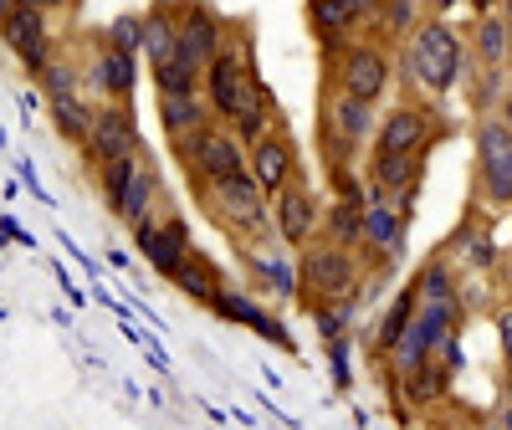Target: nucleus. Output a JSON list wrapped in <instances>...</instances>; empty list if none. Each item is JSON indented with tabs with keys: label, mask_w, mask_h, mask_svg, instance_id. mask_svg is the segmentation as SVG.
Returning <instances> with one entry per match:
<instances>
[{
	"label": "nucleus",
	"mask_w": 512,
	"mask_h": 430,
	"mask_svg": "<svg viewBox=\"0 0 512 430\" xmlns=\"http://www.w3.org/2000/svg\"><path fill=\"white\" fill-rule=\"evenodd\" d=\"M461 67H466V36L451 26V16H425L395 57V77L410 88L420 103H446L461 88Z\"/></svg>",
	"instance_id": "1"
},
{
	"label": "nucleus",
	"mask_w": 512,
	"mask_h": 430,
	"mask_svg": "<svg viewBox=\"0 0 512 430\" xmlns=\"http://www.w3.org/2000/svg\"><path fill=\"white\" fill-rule=\"evenodd\" d=\"M359 287H364V251L333 246L323 236L297 246V297L313 313L338 308V303H359Z\"/></svg>",
	"instance_id": "2"
},
{
	"label": "nucleus",
	"mask_w": 512,
	"mask_h": 430,
	"mask_svg": "<svg viewBox=\"0 0 512 430\" xmlns=\"http://www.w3.org/2000/svg\"><path fill=\"white\" fill-rule=\"evenodd\" d=\"M374 123H379L374 103H359V98H349V93H338V88L323 82V98H318V154H323L328 169H354L359 154H369Z\"/></svg>",
	"instance_id": "3"
},
{
	"label": "nucleus",
	"mask_w": 512,
	"mask_h": 430,
	"mask_svg": "<svg viewBox=\"0 0 512 430\" xmlns=\"http://www.w3.org/2000/svg\"><path fill=\"white\" fill-rule=\"evenodd\" d=\"M195 200L210 210V221H216L231 241L251 246V241H272V215H267V190L256 185L246 169H236V175L216 180L195 190Z\"/></svg>",
	"instance_id": "4"
},
{
	"label": "nucleus",
	"mask_w": 512,
	"mask_h": 430,
	"mask_svg": "<svg viewBox=\"0 0 512 430\" xmlns=\"http://www.w3.org/2000/svg\"><path fill=\"white\" fill-rule=\"evenodd\" d=\"M328 88H338V93H349V98H359V103H374L379 108V98L395 88V52L384 47L379 36H349L338 52H328Z\"/></svg>",
	"instance_id": "5"
},
{
	"label": "nucleus",
	"mask_w": 512,
	"mask_h": 430,
	"mask_svg": "<svg viewBox=\"0 0 512 430\" xmlns=\"http://www.w3.org/2000/svg\"><path fill=\"white\" fill-rule=\"evenodd\" d=\"M461 323H466V313H461L456 297H451V303H415L410 323H405L400 338H395V349L384 354V369L405 374V369H415V364H425V359H446V354L456 349Z\"/></svg>",
	"instance_id": "6"
},
{
	"label": "nucleus",
	"mask_w": 512,
	"mask_h": 430,
	"mask_svg": "<svg viewBox=\"0 0 512 430\" xmlns=\"http://www.w3.org/2000/svg\"><path fill=\"white\" fill-rule=\"evenodd\" d=\"M246 41H251V36H246ZM246 41H241L236 26H226L221 52L210 57L205 72H200V98H205V108H210V123H231L236 108L251 98V88L262 82V77H256V62H251Z\"/></svg>",
	"instance_id": "7"
},
{
	"label": "nucleus",
	"mask_w": 512,
	"mask_h": 430,
	"mask_svg": "<svg viewBox=\"0 0 512 430\" xmlns=\"http://www.w3.org/2000/svg\"><path fill=\"white\" fill-rule=\"evenodd\" d=\"M477 205L502 215L512 205V118L477 113Z\"/></svg>",
	"instance_id": "8"
},
{
	"label": "nucleus",
	"mask_w": 512,
	"mask_h": 430,
	"mask_svg": "<svg viewBox=\"0 0 512 430\" xmlns=\"http://www.w3.org/2000/svg\"><path fill=\"white\" fill-rule=\"evenodd\" d=\"M446 139V118L436 113V103H420V98H405L400 108L379 113L374 123V139H369V154H425Z\"/></svg>",
	"instance_id": "9"
},
{
	"label": "nucleus",
	"mask_w": 512,
	"mask_h": 430,
	"mask_svg": "<svg viewBox=\"0 0 512 430\" xmlns=\"http://www.w3.org/2000/svg\"><path fill=\"white\" fill-rule=\"evenodd\" d=\"M169 149H175V164L190 175V190H205V185L236 175V169H246V149L231 139L226 123H205V128H195L190 139L169 144Z\"/></svg>",
	"instance_id": "10"
},
{
	"label": "nucleus",
	"mask_w": 512,
	"mask_h": 430,
	"mask_svg": "<svg viewBox=\"0 0 512 430\" xmlns=\"http://www.w3.org/2000/svg\"><path fill=\"white\" fill-rule=\"evenodd\" d=\"M415 200H395V195H374L364 190L359 200V251H374L379 267H395L405 246H410V210Z\"/></svg>",
	"instance_id": "11"
},
{
	"label": "nucleus",
	"mask_w": 512,
	"mask_h": 430,
	"mask_svg": "<svg viewBox=\"0 0 512 430\" xmlns=\"http://www.w3.org/2000/svg\"><path fill=\"white\" fill-rule=\"evenodd\" d=\"M267 215H272V241L297 251L318 236V215H323V200L308 180H292L282 185L277 195H267Z\"/></svg>",
	"instance_id": "12"
},
{
	"label": "nucleus",
	"mask_w": 512,
	"mask_h": 430,
	"mask_svg": "<svg viewBox=\"0 0 512 430\" xmlns=\"http://www.w3.org/2000/svg\"><path fill=\"white\" fill-rule=\"evenodd\" d=\"M108 210L118 215V221H123L128 231L154 226L159 215L175 210V205H169V195H164V180H159V169H154V159H149V154H139V159H134V169H128L123 190L108 200Z\"/></svg>",
	"instance_id": "13"
},
{
	"label": "nucleus",
	"mask_w": 512,
	"mask_h": 430,
	"mask_svg": "<svg viewBox=\"0 0 512 430\" xmlns=\"http://www.w3.org/2000/svg\"><path fill=\"white\" fill-rule=\"evenodd\" d=\"M226 16H216L205 0H180V21H175V62L190 67L195 77L205 72V62L221 52L226 41Z\"/></svg>",
	"instance_id": "14"
},
{
	"label": "nucleus",
	"mask_w": 512,
	"mask_h": 430,
	"mask_svg": "<svg viewBox=\"0 0 512 430\" xmlns=\"http://www.w3.org/2000/svg\"><path fill=\"white\" fill-rule=\"evenodd\" d=\"M82 154L93 164L144 154V134L134 123V108L128 103H93V123H88V139H82Z\"/></svg>",
	"instance_id": "15"
},
{
	"label": "nucleus",
	"mask_w": 512,
	"mask_h": 430,
	"mask_svg": "<svg viewBox=\"0 0 512 430\" xmlns=\"http://www.w3.org/2000/svg\"><path fill=\"white\" fill-rule=\"evenodd\" d=\"M0 41H6L11 57H16L26 72H41V67L57 57L52 16H47V11H31V6H11L6 16H0Z\"/></svg>",
	"instance_id": "16"
},
{
	"label": "nucleus",
	"mask_w": 512,
	"mask_h": 430,
	"mask_svg": "<svg viewBox=\"0 0 512 430\" xmlns=\"http://www.w3.org/2000/svg\"><path fill=\"white\" fill-rule=\"evenodd\" d=\"M246 175L262 185L267 195H277L292 180H303V159H297V144H292L287 128H272L267 139H256L246 149Z\"/></svg>",
	"instance_id": "17"
},
{
	"label": "nucleus",
	"mask_w": 512,
	"mask_h": 430,
	"mask_svg": "<svg viewBox=\"0 0 512 430\" xmlns=\"http://www.w3.org/2000/svg\"><path fill=\"white\" fill-rule=\"evenodd\" d=\"M134 241H139V251L149 256V267H154L164 282L175 277V272H180V262L195 251V236H190V226L180 221L175 210L159 215L154 226H139V231H134Z\"/></svg>",
	"instance_id": "18"
},
{
	"label": "nucleus",
	"mask_w": 512,
	"mask_h": 430,
	"mask_svg": "<svg viewBox=\"0 0 512 430\" xmlns=\"http://www.w3.org/2000/svg\"><path fill=\"white\" fill-rule=\"evenodd\" d=\"M420 180H425V154H369L364 190L395 195V200H415Z\"/></svg>",
	"instance_id": "19"
},
{
	"label": "nucleus",
	"mask_w": 512,
	"mask_h": 430,
	"mask_svg": "<svg viewBox=\"0 0 512 430\" xmlns=\"http://www.w3.org/2000/svg\"><path fill=\"white\" fill-rule=\"evenodd\" d=\"M461 36H466V62H477V67H507V57H512V16L502 6L477 11L472 31H461Z\"/></svg>",
	"instance_id": "20"
},
{
	"label": "nucleus",
	"mask_w": 512,
	"mask_h": 430,
	"mask_svg": "<svg viewBox=\"0 0 512 430\" xmlns=\"http://www.w3.org/2000/svg\"><path fill=\"white\" fill-rule=\"evenodd\" d=\"M134 77H139V67H134V52H118V47H98V57H93V67H88V88L98 93V103H128V93H134Z\"/></svg>",
	"instance_id": "21"
},
{
	"label": "nucleus",
	"mask_w": 512,
	"mask_h": 430,
	"mask_svg": "<svg viewBox=\"0 0 512 430\" xmlns=\"http://www.w3.org/2000/svg\"><path fill=\"white\" fill-rule=\"evenodd\" d=\"M241 267H251V277H256V287H262V292L297 297V267L287 262V251H277V241L241 246Z\"/></svg>",
	"instance_id": "22"
},
{
	"label": "nucleus",
	"mask_w": 512,
	"mask_h": 430,
	"mask_svg": "<svg viewBox=\"0 0 512 430\" xmlns=\"http://www.w3.org/2000/svg\"><path fill=\"white\" fill-rule=\"evenodd\" d=\"M226 128H231V139H236L241 149H251L256 139H267L272 128H287V123H282V108H277V98H272L267 82H256L251 98L236 108V118H231Z\"/></svg>",
	"instance_id": "23"
},
{
	"label": "nucleus",
	"mask_w": 512,
	"mask_h": 430,
	"mask_svg": "<svg viewBox=\"0 0 512 430\" xmlns=\"http://www.w3.org/2000/svg\"><path fill=\"white\" fill-rule=\"evenodd\" d=\"M390 379H395L400 400L415 405V410H431V405H441V400L451 395V369H446V359H425V364H415V369H405V374H390Z\"/></svg>",
	"instance_id": "24"
},
{
	"label": "nucleus",
	"mask_w": 512,
	"mask_h": 430,
	"mask_svg": "<svg viewBox=\"0 0 512 430\" xmlns=\"http://www.w3.org/2000/svg\"><path fill=\"white\" fill-rule=\"evenodd\" d=\"M451 251V267H466V272H477V277H487V272H502V246L492 241V231H482L477 221L472 226H461L456 231V241L446 246Z\"/></svg>",
	"instance_id": "25"
},
{
	"label": "nucleus",
	"mask_w": 512,
	"mask_h": 430,
	"mask_svg": "<svg viewBox=\"0 0 512 430\" xmlns=\"http://www.w3.org/2000/svg\"><path fill=\"white\" fill-rule=\"evenodd\" d=\"M303 16H308V31H313V41L323 47V57L338 52L349 36H359V21L338 6V0H303Z\"/></svg>",
	"instance_id": "26"
},
{
	"label": "nucleus",
	"mask_w": 512,
	"mask_h": 430,
	"mask_svg": "<svg viewBox=\"0 0 512 430\" xmlns=\"http://www.w3.org/2000/svg\"><path fill=\"white\" fill-rule=\"evenodd\" d=\"M175 21H180V0H159L154 11L139 16V52L149 57V67L175 57Z\"/></svg>",
	"instance_id": "27"
},
{
	"label": "nucleus",
	"mask_w": 512,
	"mask_h": 430,
	"mask_svg": "<svg viewBox=\"0 0 512 430\" xmlns=\"http://www.w3.org/2000/svg\"><path fill=\"white\" fill-rule=\"evenodd\" d=\"M210 123V108L200 93H159V128H164V139L169 144H180L190 139L195 128Z\"/></svg>",
	"instance_id": "28"
},
{
	"label": "nucleus",
	"mask_w": 512,
	"mask_h": 430,
	"mask_svg": "<svg viewBox=\"0 0 512 430\" xmlns=\"http://www.w3.org/2000/svg\"><path fill=\"white\" fill-rule=\"evenodd\" d=\"M210 308H216L221 318H231V323H251V328H262L272 343H292V338L282 333V323H277V318H267L262 308H256V297H251V292H241V287H221L216 297H210Z\"/></svg>",
	"instance_id": "29"
},
{
	"label": "nucleus",
	"mask_w": 512,
	"mask_h": 430,
	"mask_svg": "<svg viewBox=\"0 0 512 430\" xmlns=\"http://www.w3.org/2000/svg\"><path fill=\"white\" fill-rule=\"evenodd\" d=\"M431 16V6L425 0H384L379 6V16H374V26H369V36H379L384 47H400V41Z\"/></svg>",
	"instance_id": "30"
},
{
	"label": "nucleus",
	"mask_w": 512,
	"mask_h": 430,
	"mask_svg": "<svg viewBox=\"0 0 512 430\" xmlns=\"http://www.w3.org/2000/svg\"><path fill=\"white\" fill-rule=\"evenodd\" d=\"M359 200L364 195H333L318 215V236L333 241V246H349L359 251Z\"/></svg>",
	"instance_id": "31"
},
{
	"label": "nucleus",
	"mask_w": 512,
	"mask_h": 430,
	"mask_svg": "<svg viewBox=\"0 0 512 430\" xmlns=\"http://www.w3.org/2000/svg\"><path fill=\"white\" fill-rule=\"evenodd\" d=\"M169 282H175V287L190 297V303H205V308H210V297H216V292L226 287V282H221V267L210 262V256H205L200 246L185 256V262H180V272L169 277Z\"/></svg>",
	"instance_id": "32"
},
{
	"label": "nucleus",
	"mask_w": 512,
	"mask_h": 430,
	"mask_svg": "<svg viewBox=\"0 0 512 430\" xmlns=\"http://www.w3.org/2000/svg\"><path fill=\"white\" fill-rule=\"evenodd\" d=\"M47 113H52V128L82 149V139H88V123H93V103L88 93H47Z\"/></svg>",
	"instance_id": "33"
},
{
	"label": "nucleus",
	"mask_w": 512,
	"mask_h": 430,
	"mask_svg": "<svg viewBox=\"0 0 512 430\" xmlns=\"http://www.w3.org/2000/svg\"><path fill=\"white\" fill-rule=\"evenodd\" d=\"M410 292H415V303H451L461 292V272L451 267V256H431V262H420Z\"/></svg>",
	"instance_id": "34"
},
{
	"label": "nucleus",
	"mask_w": 512,
	"mask_h": 430,
	"mask_svg": "<svg viewBox=\"0 0 512 430\" xmlns=\"http://www.w3.org/2000/svg\"><path fill=\"white\" fill-rule=\"evenodd\" d=\"M461 77L477 82V88H472L477 113H507V67H477V62H466Z\"/></svg>",
	"instance_id": "35"
},
{
	"label": "nucleus",
	"mask_w": 512,
	"mask_h": 430,
	"mask_svg": "<svg viewBox=\"0 0 512 430\" xmlns=\"http://www.w3.org/2000/svg\"><path fill=\"white\" fill-rule=\"evenodd\" d=\"M410 313H415V292L405 287V292L395 297V308H390V313H384V323L374 328V343H369V354H374L379 364H384V354H390V349H395V338H400V328L410 323Z\"/></svg>",
	"instance_id": "36"
},
{
	"label": "nucleus",
	"mask_w": 512,
	"mask_h": 430,
	"mask_svg": "<svg viewBox=\"0 0 512 430\" xmlns=\"http://www.w3.org/2000/svg\"><path fill=\"white\" fill-rule=\"evenodd\" d=\"M103 41H108V47H118V52H139V16H118Z\"/></svg>",
	"instance_id": "37"
},
{
	"label": "nucleus",
	"mask_w": 512,
	"mask_h": 430,
	"mask_svg": "<svg viewBox=\"0 0 512 430\" xmlns=\"http://www.w3.org/2000/svg\"><path fill=\"white\" fill-rule=\"evenodd\" d=\"M338 6H344L354 21H359V31H369L374 26V16H379V6H384V0H338Z\"/></svg>",
	"instance_id": "38"
},
{
	"label": "nucleus",
	"mask_w": 512,
	"mask_h": 430,
	"mask_svg": "<svg viewBox=\"0 0 512 430\" xmlns=\"http://www.w3.org/2000/svg\"><path fill=\"white\" fill-rule=\"evenodd\" d=\"M77 6H82V0H41V11H47V16L52 11H77Z\"/></svg>",
	"instance_id": "39"
},
{
	"label": "nucleus",
	"mask_w": 512,
	"mask_h": 430,
	"mask_svg": "<svg viewBox=\"0 0 512 430\" xmlns=\"http://www.w3.org/2000/svg\"><path fill=\"white\" fill-rule=\"evenodd\" d=\"M451 6H466V0H431V16H451Z\"/></svg>",
	"instance_id": "40"
},
{
	"label": "nucleus",
	"mask_w": 512,
	"mask_h": 430,
	"mask_svg": "<svg viewBox=\"0 0 512 430\" xmlns=\"http://www.w3.org/2000/svg\"><path fill=\"white\" fill-rule=\"evenodd\" d=\"M472 6H477V11H492V6H502V0H472Z\"/></svg>",
	"instance_id": "41"
},
{
	"label": "nucleus",
	"mask_w": 512,
	"mask_h": 430,
	"mask_svg": "<svg viewBox=\"0 0 512 430\" xmlns=\"http://www.w3.org/2000/svg\"><path fill=\"white\" fill-rule=\"evenodd\" d=\"M16 6H31V11H41V0H16Z\"/></svg>",
	"instance_id": "42"
},
{
	"label": "nucleus",
	"mask_w": 512,
	"mask_h": 430,
	"mask_svg": "<svg viewBox=\"0 0 512 430\" xmlns=\"http://www.w3.org/2000/svg\"><path fill=\"white\" fill-rule=\"evenodd\" d=\"M487 430H507V420H502V415H497V420H492V425H487Z\"/></svg>",
	"instance_id": "43"
},
{
	"label": "nucleus",
	"mask_w": 512,
	"mask_h": 430,
	"mask_svg": "<svg viewBox=\"0 0 512 430\" xmlns=\"http://www.w3.org/2000/svg\"><path fill=\"white\" fill-rule=\"evenodd\" d=\"M11 6H16V0H0V16H6V11H11Z\"/></svg>",
	"instance_id": "44"
}]
</instances>
